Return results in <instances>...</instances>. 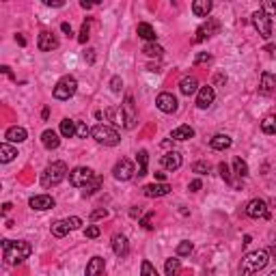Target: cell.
I'll list each match as a JSON object with an SVG mask.
<instances>
[{"label":"cell","instance_id":"1","mask_svg":"<svg viewBox=\"0 0 276 276\" xmlns=\"http://www.w3.org/2000/svg\"><path fill=\"white\" fill-rule=\"evenodd\" d=\"M33 253V246L24 239H2V255H4V263L13 265V263H19V261L28 259Z\"/></svg>","mask_w":276,"mask_h":276},{"label":"cell","instance_id":"2","mask_svg":"<svg viewBox=\"0 0 276 276\" xmlns=\"http://www.w3.org/2000/svg\"><path fill=\"white\" fill-rule=\"evenodd\" d=\"M268 257H270L268 250H255V253H248L242 259V265H239L242 276H253V274H257L259 270H263L270 261Z\"/></svg>","mask_w":276,"mask_h":276},{"label":"cell","instance_id":"3","mask_svg":"<svg viewBox=\"0 0 276 276\" xmlns=\"http://www.w3.org/2000/svg\"><path fill=\"white\" fill-rule=\"evenodd\" d=\"M65 177H67V164L58 160V162L48 164L46 170L41 173V185L43 188H52V185L61 184Z\"/></svg>","mask_w":276,"mask_h":276},{"label":"cell","instance_id":"4","mask_svg":"<svg viewBox=\"0 0 276 276\" xmlns=\"http://www.w3.org/2000/svg\"><path fill=\"white\" fill-rule=\"evenodd\" d=\"M91 136L95 138V143L104 145V147H114V145L121 143V136H119V132L114 128H110V125H95L91 129Z\"/></svg>","mask_w":276,"mask_h":276},{"label":"cell","instance_id":"5","mask_svg":"<svg viewBox=\"0 0 276 276\" xmlns=\"http://www.w3.org/2000/svg\"><path fill=\"white\" fill-rule=\"evenodd\" d=\"M76 91H78V80L74 78V76H63L56 82V87H54V97L61 99V102H65V99L74 97Z\"/></svg>","mask_w":276,"mask_h":276},{"label":"cell","instance_id":"6","mask_svg":"<svg viewBox=\"0 0 276 276\" xmlns=\"http://www.w3.org/2000/svg\"><path fill=\"white\" fill-rule=\"evenodd\" d=\"M253 26L257 28V33H259L263 39H270V37H272V18H268L263 11H261V9L253 13Z\"/></svg>","mask_w":276,"mask_h":276},{"label":"cell","instance_id":"7","mask_svg":"<svg viewBox=\"0 0 276 276\" xmlns=\"http://www.w3.org/2000/svg\"><path fill=\"white\" fill-rule=\"evenodd\" d=\"M123 110V128L134 129L136 128V104H134L132 95H125V102L121 104Z\"/></svg>","mask_w":276,"mask_h":276},{"label":"cell","instance_id":"8","mask_svg":"<svg viewBox=\"0 0 276 276\" xmlns=\"http://www.w3.org/2000/svg\"><path fill=\"white\" fill-rule=\"evenodd\" d=\"M93 177H95V173L89 166H78L69 173V184H72L74 188H84Z\"/></svg>","mask_w":276,"mask_h":276},{"label":"cell","instance_id":"9","mask_svg":"<svg viewBox=\"0 0 276 276\" xmlns=\"http://www.w3.org/2000/svg\"><path fill=\"white\" fill-rule=\"evenodd\" d=\"M218 31H220V22H218V19L207 18V22L201 24V26L197 28V37H194V43H201V41H205V39L214 37V35L218 33Z\"/></svg>","mask_w":276,"mask_h":276},{"label":"cell","instance_id":"10","mask_svg":"<svg viewBox=\"0 0 276 276\" xmlns=\"http://www.w3.org/2000/svg\"><path fill=\"white\" fill-rule=\"evenodd\" d=\"M112 175L117 182H129V179L136 175V170H134V164L129 162V160H119L112 168Z\"/></svg>","mask_w":276,"mask_h":276},{"label":"cell","instance_id":"11","mask_svg":"<svg viewBox=\"0 0 276 276\" xmlns=\"http://www.w3.org/2000/svg\"><path fill=\"white\" fill-rule=\"evenodd\" d=\"M246 216L248 218H268V205H265V201L263 199H253V201H248L246 203Z\"/></svg>","mask_w":276,"mask_h":276},{"label":"cell","instance_id":"12","mask_svg":"<svg viewBox=\"0 0 276 276\" xmlns=\"http://www.w3.org/2000/svg\"><path fill=\"white\" fill-rule=\"evenodd\" d=\"M155 106H158L162 112H175L177 110V97H175L173 93H160L158 95V99H155Z\"/></svg>","mask_w":276,"mask_h":276},{"label":"cell","instance_id":"13","mask_svg":"<svg viewBox=\"0 0 276 276\" xmlns=\"http://www.w3.org/2000/svg\"><path fill=\"white\" fill-rule=\"evenodd\" d=\"M214 99H216L214 87H201L199 89V93H197V106L201 110H207L214 104Z\"/></svg>","mask_w":276,"mask_h":276},{"label":"cell","instance_id":"14","mask_svg":"<svg viewBox=\"0 0 276 276\" xmlns=\"http://www.w3.org/2000/svg\"><path fill=\"white\" fill-rule=\"evenodd\" d=\"M170 190L173 188H170L168 184H149L143 188V194L147 199H160V197H166Z\"/></svg>","mask_w":276,"mask_h":276},{"label":"cell","instance_id":"15","mask_svg":"<svg viewBox=\"0 0 276 276\" xmlns=\"http://www.w3.org/2000/svg\"><path fill=\"white\" fill-rule=\"evenodd\" d=\"M37 48L41 50V52H52V50H56V48H58V39L54 37L52 33L43 31V33H39V39H37Z\"/></svg>","mask_w":276,"mask_h":276},{"label":"cell","instance_id":"16","mask_svg":"<svg viewBox=\"0 0 276 276\" xmlns=\"http://www.w3.org/2000/svg\"><path fill=\"white\" fill-rule=\"evenodd\" d=\"M28 205H31L33 209H37V212H46V209L54 207V199L50 197V194H37V197H33L28 201Z\"/></svg>","mask_w":276,"mask_h":276},{"label":"cell","instance_id":"17","mask_svg":"<svg viewBox=\"0 0 276 276\" xmlns=\"http://www.w3.org/2000/svg\"><path fill=\"white\" fill-rule=\"evenodd\" d=\"M182 162H184V158H182V153H177V151H168L162 155V168L170 170V173L182 166Z\"/></svg>","mask_w":276,"mask_h":276},{"label":"cell","instance_id":"18","mask_svg":"<svg viewBox=\"0 0 276 276\" xmlns=\"http://www.w3.org/2000/svg\"><path fill=\"white\" fill-rule=\"evenodd\" d=\"M276 91V76L270 72L261 74V82H259V93L261 95H272Z\"/></svg>","mask_w":276,"mask_h":276},{"label":"cell","instance_id":"19","mask_svg":"<svg viewBox=\"0 0 276 276\" xmlns=\"http://www.w3.org/2000/svg\"><path fill=\"white\" fill-rule=\"evenodd\" d=\"M112 250H114V255H117L119 259L128 257V253H129V244H128V238H125V235H121V233L112 235Z\"/></svg>","mask_w":276,"mask_h":276},{"label":"cell","instance_id":"20","mask_svg":"<svg viewBox=\"0 0 276 276\" xmlns=\"http://www.w3.org/2000/svg\"><path fill=\"white\" fill-rule=\"evenodd\" d=\"M26 138H28V132L24 128H19V125L9 128L7 134H4V140H7V143H24Z\"/></svg>","mask_w":276,"mask_h":276},{"label":"cell","instance_id":"21","mask_svg":"<svg viewBox=\"0 0 276 276\" xmlns=\"http://www.w3.org/2000/svg\"><path fill=\"white\" fill-rule=\"evenodd\" d=\"M214 9V2L212 0H194L192 2V13L197 18H207Z\"/></svg>","mask_w":276,"mask_h":276},{"label":"cell","instance_id":"22","mask_svg":"<svg viewBox=\"0 0 276 276\" xmlns=\"http://www.w3.org/2000/svg\"><path fill=\"white\" fill-rule=\"evenodd\" d=\"M199 89H201L199 80L194 76H185L182 82H179V91H182L184 95H188V97H190V95H194V93H199Z\"/></svg>","mask_w":276,"mask_h":276},{"label":"cell","instance_id":"23","mask_svg":"<svg viewBox=\"0 0 276 276\" xmlns=\"http://www.w3.org/2000/svg\"><path fill=\"white\" fill-rule=\"evenodd\" d=\"M231 145H233V140H231V136H227V134H216V136L209 138V147L216 149V151H224Z\"/></svg>","mask_w":276,"mask_h":276},{"label":"cell","instance_id":"24","mask_svg":"<svg viewBox=\"0 0 276 276\" xmlns=\"http://www.w3.org/2000/svg\"><path fill=\"white\" fill-rule=\"evenodd\" d=\"M136 33H138V37L140 39H145L147 43H155V31H153V26L151 24H147V22H140L138 26H136Z\"/></svg>","mask_w":276,"mask_h":276},{"label":"cell","instance_id":"25","mask_svg":"<svg viewBox=\"0 0 276 276\" xmlns=\"http://www.w3.org/2000/svg\"><path fill=\"white\" fill-rule=\"evenodd\" d=\"M104 268H106V261L102 257H93L91 261L87 263V270H84V274L87 276H99L104 272Z\"/></svg>","mask_w":276,"mask_h":276},{"label":"cell","instance_id":"26","mask_svg":"<svg viewBox=\"0 0 276 276\" xmlns=\"http://www.w3.org/2000/svg\"><path fill=\"white\" fill-rule=\"evenodd\" d=\"M41 145L46 149H58V145H61V138H58V134L54 132V129H46V132L41 134Z\"/></svg>","mask_w":276,"mask_h":276},{"label":"cell","instance_id":"27","mask_svg":"<svg viewBox=\"0 0 276 276\" xmlns=\"http://www.w3.org/2000/svg\"><path fill=\"white\" fill-rule=\"evenodd\" d=\"M192 136H194V129L190 128V125H179V128H175L173 134H170L173 140H190Z\"/></svg>","mask_w":276,"mask_h":276},{"label":"cell","instance_id":"28","mask_svg":"<svg viewBox=\"0 0 276 276\" xmlns=\"http://www.w3.org/2000/svg\"><path fill=\"white\" fill-rule=\"evenodd\" d=\"M50 231H52L54 238H65V235L72 231V227H69L67 218L65 220H56V222H52V227H50Z\"/></svg>","mask_w":276,"mask_h":276},{"label":"cell","instance_id":"29","mask_svg":"<svg viewBox=\"0 0 276 276\" xmlns=\"http://www.w3.org/2000/svg\"><path fill=\"white\" fill-rule=\"evenodd\" d=\"M16 155H18V149H13L9 143L0 145V162H2V164H9L13 158H16Z\"/></svg>","mask_w":276,"mask_h":276},{"label":"cell","instance_id":"30","mask_svg":"<svg viewBox=\"0 0 276 276\" xmlns=\"http://www.w3.org/2000/svg\"><path fill=\"white\" fill-rule=\"evenodd\" d=\"M76 125H78V121H74V119H63L61 121V136L63 138L76 136Z\"/></svg>","mask_w":276,"mask_h":276},{"label":"cell","instance_id":"31","mask_svg":"<svg viewBox=\"0 0 276 276\" xmlns=\"http://www.w3.org/2000/svg\"><path fill=\"white\" fill-rule=\"evenodd\" d=\"M164 272H166V276H179L182 274V261L179 259H166Z\"/></svg>","mask_w":276,"mask_h":276},{"label":"cell","instance_id":"32","mask_svg":"<svg viewBox=\"0 0 276 276\" xmlns=\"http://www.w3.org/2000/svg\"><path fill=\"white\" fill-rule=\"evenodd\" d=\"M143 52L147 54L149 58H162V56H164V48L158 46V43H145Z\"/></svg>","mask_w":276,"mask_h":276},{"label":"cell","instance_id":"33","mask_svg":"<svg viewBox=\"0 0 276 276\" xmlns=\"http://www.w3.org/2000/svg\"><path fill=\"white\" fill-rule=\"evenodd\" d=\"M99 188H102V177H99V175H95V177L91 179V182H89L87 185H84L82 194H84V197H91V194H95Z\"/></svg>","mask_w":276,"mask_h":276},{"label":"cell","instance_id":"34","mask_svg":"<svg viewBox=\"0 0 276 276\" xmlns=\"http://www.w3.org/2000/svg\"><path fill=\"white\" fill-rule=\"evenodd\" d=\"M233 173L238 175L239 179L248 177V164H246L242 158H235V160H233Z\"/></svg>","mask_w":276,"mask_h":276},{"label":"cell","instance_id":"35","mask_svg":"<svg viewBox=\"0 0 276 276\" xmlns=\"http://www.w3.org/2000/svg\"><path fill=\"white\" fill-rule=\"evenodd\" d=\"M147 164H149V153L145 151V149H140L138 151V177H145L147 175Z\"/></svg>","mask_w":276,"mask_h":276},{"label":"cell","instance_id":"36","mask_svg":"<svg viewBox=\"0 0 276 276\" xmlns=\"http://www.w3.org/2000/svg\"><path fill=\"white\" fill-rule=\"evenodd\" d=\"M261 129H263V134H276V114H268L261 121Z\"/></svg>","mask_w":276,"mask_h":276},{"label":"cell","instance_id":"37","mask_svg":"<svg viewBox=\"0 0 276 276\" xmlns=\"http://www.w3.org/2000/svg\"><path fill=\"white\" fill-rule=\"evenodd\" d=\"M192 242H188V239H184V242H179V246H177V255L179 257H188L190 253H192Z\"/></svg>","mask_w":276,"mask_h":276},{"label":"cell","instance_id":"38","mask_svg":"<svg viewBox=\"0 0 276 276\" xmlns=\"http://www.w3.org/2000/svg\"><path fill=\"white\" fill-rule=\"evenodd\" d=\"M140 276H160V274L151 265V261H143V265H140Z\"/></svg>","mask_w":276,"mask_h":276},{"label":"cell","instance_id":"39","mask_svg":"<svg viewBox=\"0 0 276 276\" xmlns=\"http://www.w3.org/2000/svg\"><path fill=\"white\" fill-rule=\"evenodd\" d=\"M153 218H155V212H147L143 218H140V227L147 229V231H151L153 229Z\"/></svg>","mask_w":276,"mask_h":276},{"label":"cell","instance_id":"40","mask_svg":"<svg viewBox=\"0 0 276 276\" xmlns=\"http://www.w3.org/2000/svg\"><path fill=\"white\" fill-rule=\"evenodd\" d=\"M209 170H212L209 162H194L192 164V173H197V175H207Z\"/></svg>","mask_w":276,"mask_h":276},{"label":"cell","instance_id":"41","mask_svg":"<svg viewBox=\"0 0 276 276\" xmlns=\"http://www.w3.org/2000/svg\"><path fill=\"white\" fill-rule=\"evenodd\" d=\"M261 11H263L268 18H274L276 16V2H272V0H265V2L261 4Z\"/></svg>","mask_w":276,"mask_h":276},{"label":"cell","instance_id":"42","mask_svg":"<svg viewBox=\"0 0 276 276\" xmlns=\"http://www.w3.org/2000/svg\"><path fill=\"white\" fill-rule=\"evenodd\" d=\"M89 31H91V26H89V22H84L82 28H80V35H78V41L80 43H87L89 41Z\"/></svg>","mask_w":276,"mask_h":276},{"label":"cell","instance_id":"43","mask_svg":"<svg viewBox=\"0 0 276 276\" xmlns=\"http://www.w3.org/2000/svg\"><path fill=\"white\" fill-rule=\"evenodd\" d=\"M121 89H123V80L119 76H114L112 80H110V91H112V93H121Z\"/></svg>","mask_w":276,"mask_h":276},{"label":"cell","instance_id":"44","mask_svg":"<svg viewBox=\"0 0 276 276\" xmlns=\"http://www.w3.org/2000/svg\"><path fill=\"white\" fill-rule=\"evenodd\" d=\"M99 233H102V231H99V227H97V224H91V227H87V229H84V235H87L89 239H95V238H99Z\"/></svg>","mask_w":276,"mask_h":276},{"label":"cell","instance_id":"45","mask_svg":"<svg viewBox=\"0 0 276 276\" xmlns=\"http://www.w3.org/2000/svg\"><path fill=\"white\" fill-rule=\"evenodd\" d=\"M218 170H220V175H222V179H224V182L231 184V170H229L227 164H224V162H220V164H218Z\"/></svg>","mask_w":276,"mask_h":276},{"label":"cell","instance_id":"46","mask_svg":"<svg viewBox=\"0 0 276 276\" xmlns=\"http://www.w3.org/2000/svg\"><path fill=\"white\" fill-rule=\"evenodd\" d=\"M89 134H91V129H89L84 123H80V121H78V125H76V136H80V138H87Z\"/></svg>","mask_w":276,"mask_h":276},{"label":"cell","instance_id":"47","mask_svg":"<svg viewBox=\"0 0 276 276\" xmlns=\"http://www.w3.org/2000/svg\"><path fill=\"white\" fill-rule=\"evenodd\" d=\"M102 218H108V209H95V212L91 214V222H95V220H102Z\"/></svg>","mask_w":276,"mask_h":276},{"label":"cell","instance_id":"48","mask_svg":"<svg viewBox=\"0 0 276 276\" xmlns=\"http://www.w3.org/2000/svg\"><path fill=\"white\" fill-rule=\"evenodd\" d=\"M209 61H212V54H207V52H201V54H197V58H194V65L209 63Z\"/></svg>","mask_w":276,"mask_h":276},{"label":"cell","instance_id":"49","mask_svg":"<svg viewBox=\"0 0 276 276\" xmlns=\"http://www.w3.org/2000/svg\"><path fill=\"white\" fill-rule=\"evenodd\" d=\"M67 222H69V227H72V231H74V229H80V227H82V220H80L78 216H72V218H67Z\"/></svg>","mask_w":276,"mask_h":276},{"label":"cell","instance_id":"50","mask_svg":"<svg viewBox=\"0 0 276 276\" xmlns=\"http://www.w3.org/2000/svg\"><path fill=\"white\" fill-rule=\"evenodd\" d=\"M201 188H203V182H201V179H192V182H190V185H188L190 192H199Z\"/></svg>","mask_w":276,"mask_h":276},{"label":"cell","instance_id":"51","mask_svg":"<svg viewBox=\"0 0 276 276\" xmlns=\"http://www.w3.org/2000/svg\"><path fill=\"white\" fill-rule=\"evenodd\" d=\"M84 58H87V63H89V65H93V63H95V50H93V48H89L87 52H84Z\"/></svg>","mask_w":276,"mask_h":276},{"label":"cell","instance_id":"52","mask_svg":"<svg viewBox=\"0 0 276 276\" xmlns=\"http://www.w3.org/2000/svg\"><path fill=\"white\" fill-rule=\"evenodd\" d=\"M46 7H58L61 9V7H65V2L63 0H46Z\"/></svg>","mask_w":276,"mask_h":276},{"label":"cell","instance_id":"53","mask_svg":"<svg viewBox=\"0 0 276 276\" xmlns=\"http://www.w3.org/2000/svg\"><path fill=\"white\" fill-rule=\"evenodd\" d=\"M0 69H2V74H4V76H7V78L16 80V76H13V72H11V67H9V65H2V67H0Z\"/></svg>","mask_w":276,"mask_h":276},{"label":"cell","instance_id":"54","mask_svg":"<svg viewBox=\"0 0 276 276\" xmlns=\"http://www.w3.org/2000/svg\"><path fill=\"white\" fill-rule=\"evenodd\" d=\"M61 31H63V33H67V35H72V26H69L67 22H63V24H61Z\"/></svg>","mask_w":276,"mask_h":276},{"label":"cell","instance_id":"55","mask_svg":"<svg viewBox=\"0 0 276 276\" xmlns=\"http://www.w3.org/2000/svg\"><path fill=\"white\" fill-rule=\"evenodd\" d=\"M16 41L19 43V46H26V39H24L22 35H16Z\"/></svg>","mask_w":276,"mask_h":276},{"label":"cell","instance_id":"56","mask_svg":"<svg viewBox=\"0 0 276 276\" xmlns=\"http://www.w3.org/2000/svg\"><path fill=\"white\" fill-rule=\"evenodd\" d=\"M268 255L272 257L274 261H276V246H270V250H268Z\"/></svg>","mask_w":276,"mask_h":276},{"label":"cell","instance_id":"57","mask_svg":"<svg viewBox=\"0 0 276 276\" xmlns=\"http://www.w3.org/2000/svg\"><path fill=\"white\" fill-rule=\"evenodd\" d=\"M11 207H13L11 203H4V205H2V214H9V212H11Z\"/></svg>","mask_w":276,"mask_h":276},{"label":"cell","instance_id":"58","mask_svg":"<svg viewBox=\"0 0 276 276\" xmlns=\"http://www.w3.org/2000/svg\"><path fill=\"white\" fill-rule=\"evenodd\" d=\"M80 7H82V9H93V2H87V0H82V2H80Z\"/></svg>","mask_w":276,"mask_h":276},{"label":"cell","instance_id":"59","mask_svg":"<svg viewBox=\"0 0 276 276\" xmlns=\"http://www.w3.org/2000/svg\"><path fill=\"white\" fill-rule=\"evenodd\" d=\"M155 179H158V182H164V179H166V173H155Z\"/></svg>","mask_w":276,"mask_h":276},{"label":"cell","instance_id":"60","mask_svg":"<svg viewBox=\"0 0 276 276\" xmlns=\"http://www.w3.org/2000/svg\"><path fill=\"white\" fill-rule=\"evenodd\" d=\"M216 82H227V76H222V74H218V76H216Z\"/></svg>","mask_w":276,"mask_h":276},{"label":"cell","instance_id":"61","mask_svg":"<svg viewBox=\"0 0 276 276\" xmlns=\"http://www.w3.org/2000/svg\"><path fill=\"white\" fill-rule=\"evenodd\" d=\"M268 276H276V270H274V272H272V274H268Z\"/></svg>","mask_w":276,"mask_h":276}]
</instances>
